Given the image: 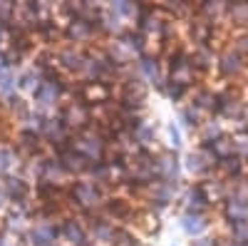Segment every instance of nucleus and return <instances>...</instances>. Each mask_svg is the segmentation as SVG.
Listing matches in <instances>:
<instances>
[{
	"label": "nucleus",
	"instance_id": "39448f33",
	"mask_svg": "<svg viewBox=\"0 0 248 246\" xmlns=\"http://www.w3.org/2000/svg\"><path fill=\"white\" fill-rule=\"evenodd\" d=\"M181 227H184L186 234L199 236L206 227H209V221H206V214H189V212H184V216H181Z\"/></svg>",
	"mask_w": 248,
	"mask_h": 246
},
{
	"label": "nucleus",
	"instance_id": "f03ea898",
	"mask_svg": "<svg viewBox=\"0 0 248 246\" xmlns=\"http://www.w3.org/2000/svg\"><path fill=\"white\" fill-rule=\"evenodd\" d=\"M60 241L65 246H90V236H87V227L82 216L72 214L60 224Z\"/></svg>",
	"mask_w": 248,
	"mask_h": 246
},
{
	"label": "nucleus",
	"instance_id": "f257e3e1",
	"mask_svg": "<svg viewBox=\"0 0 248 246\" xmlns=\"http://www.w3.org/2000/svg\"><path fill=\"white\" fill-rule=\"evenodd\" d=\"M23 246H57L60 241V224L47 221H32L30 229L20 236Z\"/></svg>",
	"mask_w": 248,
	"mask_h": 246
},
{
	"label": "nucleus",
	"instance_id": "9d476101",
	"mask_svg": "<svg viewBox=\"0 0 248 246\" xmlns=\"http://www.w3.org/2000/svg\"><path fill=\"white\" fill-rule=\"evenodd\" d=\"M17 246H23V244H17Z\"/></svg>",
	"mask_w": 248,
	"mask_h": 246
},
{
	"label": "nucleus",
	"instance_id": "423d86ee",
	"mask_svg": "<svg viewBox=\"0 0 248 246\" xmlns=\"http://www.w3.org/2000/svg\"><path fill=\"white\" fill-rule=\"evenodd\" d=\"M181 122L186 127H191V130H201V125L206 122V115H201L196 107H191V105H186L184 110H181Z\"/></svg>",
	"mask_w": 248,
	"mask_h": 246
},
{
	"label": "nucleus",
	"instance_id": "0eeeda50",
	"mask_svg": "<svg viewBox=\"0 0 248 246\" xmlns=\"http://www.w3.org/2000/svg\"><path fill=\"white\" fill-rule=\"evenodd\" d=\"M8 209H10V199L3 189V181H0V212H8Z\"/></svg>",
	"mask_w": 248,
	"mask_h": 246
},
{
	"label": "nucleus",
	"instance_id": "20e7f679",
	"mask_svg": "<svg viewBox=\"0 0 248 246\" xmlns=\"http://www.w3.org/2000/svg\"><path fill=\"white\" fill-rule=\"evenodd\" d=\"M156 172H159V179H164V181H179L181 164H179L176 154L169 149L156 152Z\"/></svg>",
	"mask_w": 248,
	"mask_h": 246
},
{
	"label": "nucleus",
	"instance_id": "7ed1b4c3",
	"mask_svg": "<svg viewBox=\"0 0 248 246\" xmlns=\"http://www.w3.org/2000/svg\"><path fill=\"white\" fill-rule=\"evenodd\" d=\"M216 67H218V75H221L223 80H233V77H238V75L246 72V60H243L236 50L226 48L223 52H218Z\"/></svg>",
	"mask_w": 248,
	"mask_h": 246
},
{
	"label": "nucleus",
	"instance_id": "1a4fd4ad",
	"mask_svg": "<svg viewBox=\"0 0 248 246\" xmlns=\"http://www.w3.org/2000/svg\"><path fill=\"white\" fill-rule=\"evenodd\" d=\"M169 137H171V145H174V147H179V132H176L174 127H169Z\"/></svg>",
	"mask_w": 248,
	"mask_h": 246
},
{
	"label": "nucleus",
	"instance_id": "6e6552de",
	"mask_svg": "<svg viewBox=\"0 0 248 246\" xmlns=\"http://www.w3.org/2000/svg\"><path fill=\"white\" fill-rule=\"evenodd\" d=\"M221 241H216V239H211V236H201V239H196L191 246H218Z\"/></svg>",
	"mask_w": 248,
	"mask_h": 246
}]
</instances>
